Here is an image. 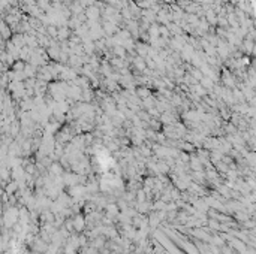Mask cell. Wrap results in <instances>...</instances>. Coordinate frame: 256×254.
<instances>
[{"label": "cell", "instance_id": "obj_1", "mask_svg": "<svg viewBox=\"0 0 256 254\" xmlns=\"http://www.w3.org/2000/svg\"><path fill=\"white\" fill-rule=\"evenodd\" d=\"M72 221H74V229L76 230V232H81V230L86 227V218H84L81 214H78Z\"/></svg>", "mask_w": 256, "mask_h": 254}, {"label": "cell", "instance_id": "obj_2", "mask_svg": "<svg viewBox=\"0 0 256 254\" xmlns=\"http://www.w3.org/2000/svg\"><path fill=\"white\" fill-rule=\"evenodd\" d=\"M99 254H111V253H109L108 250H102V253H101V251H99Z\"/></svg>", "mask_w": 256, "mask_h": 254}]
</instances>
